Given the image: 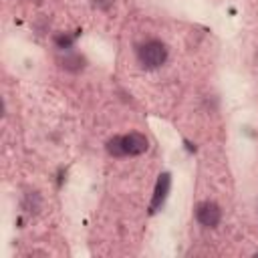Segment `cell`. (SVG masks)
<instances>
[{
	"instance_id": "1",
	"label": "cell",
	"mask_w": 258,
	"mask_h": 258,
	"mask_svg": "<svg viewBox=\"0 0 258 258\" xmlns=\"http://www.w3.org/2000/svg\"><path fill=\"white\" fill-rule=\"evenodd\" d=\"M137 60L143 69H157L167 60V46L161 40H147L137 48Z\"/></svg>"
},
{
	"instance_id": "2",
	"label": "cell",
	"mask_w": 258,
	"mask_h": 258,
	"mask_svg": "<svg viewBox=\"0 0 258 258\" xmlns=\"http://www.w3.org/2000/svg\"><path fill=\"white\" fill-rule=\"evenodd\" d=\"M196 218L206 228H216L222 220V210L216 202H202L196 208Z\"/></svg>"
},
{
	"instance_id": "3",
	"label": "cell",
	"mask_w": 258,
	"mask_h": 258,
	"mask_svg": "<svg viewBox=\"0 0 258 258\" xmlns=\"http://www.w3.org/2000/svg\"><path fill=\"white\" fill-rule=\"evenodd\" d=\"M123 147H125V153L127 155H141L147 151L149 147V141L145 135L141 133H129V135H123Z\"/></svg>"
},
{
	"instance_id": "4",
	"label": "cell",
	"mask_w": 258,
	"mask_h": 258,
	"mask_svg": "<svg viewBox=\"0 0 258 258\" xmlns=\"http://www.w3.org/2000/svg\"><path fill=\"white\" fill-rule=\"evenodd\" d=\"M167 189H169V173H161L157 183H155V194H153V200H151V212H155L163 204V200L167 196Z\"/></svg>"
},
{
	"instance_id": "5",
	"label": "cell",
	"mask_w": 258,
	"mask_h": 258,
	"mask_svg": "<svg viewBox=\"0 0 258 258\" xmlns=\"http://www.w3.org/2000/svg\"><path fill=\"white\" fill-rule=\"evenodd\" d=\"M58 62H60V69H64V71H69V73H79V71H83L85 64H87L85 56H81V54H77V52L64 54Z\"/></svg>"
},
{
	"instance_id": "6",
	"label": "cell",
	"mask_w": 258,
	"mask_h": 258,
	"mask_svg": "<svg viewBox=\"0 0 258 258\" xmlns=\"http://www.w3.org/2000/svg\"><path fill=\"white\" fill-rule=\"evenodd\" d=\"M107 151H109V155H113V157H123V155H127V153H125V147H123V137H113V139H109V141H107Z\"/></svg>"
},
{
	"instance_id": "7",
	"label": "cell",
	"mask_w": 258,
	"mask_h": 258,
	"mask_svg": "<svg viewBox=\"0 0 258 258\" xmlns=\"http://www.w3.org/2000/svg\"><path fill=\"white\" fill-rule=\"evenodd\" d=\"M73 38H75V36H69V34H58V36L54 38V42L58 44V48H69V46L73 44Z\"/></svg>"
},
{
	"instance_id": "8",
	"label": "cell",
	"mask_w": 258,
	"mask_h": 258,
	"mask_svg": "<svg viewBox=\"0 0 258 258\" xmlns=\"http://www.w3.org/2000/svg\"><path fill=\"white\" fill-rule=\"evenodd\" d=\"M93 6H97L101 10H107V8L113 6V0H93Z\"/></svg>"
}]
</instances>
